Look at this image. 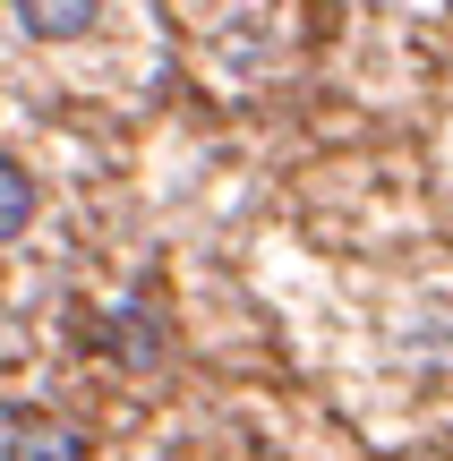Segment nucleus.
Masks as SVG:
<instances>
[{
	"label": "nucleus",
	"instance_id": "f03ea898",
	"mask_svg": "<svg viewBox=\"0 0 453 461\" xmlns=\"http://www.w3.org/2000/svg\"><path fill=\"white\" fill-rule=\"evenodd\" d=\"M17 9V26L26 34H43V43H68V34H86L103 17V0H9Z\"/></svg>",
	"mask_w": 453,
	"mask_h": 461
},
{
	"label": "nucleus",
	"instance_id": "f257e3e1",
	"mask_svg": "<svg viewBox=\"0 0 453 461\" xmlns=\"http://www.w3.org/2000/svg\"><path fill=\"white\" fill-rule=\"evenodd\" d=\"M9 461H86V436L60 419H9Z\"/></svg>",
	"mask_w": 453,
	"mask_h": 461
},
{
	"label": "nucleus",
	"instance_id": "7ed1b4c3",
	"mask_svg": "<svg viewBox=\"0 0 453 461\" xmlns=\"http://www.w3.org/2000/svg\"><path fill=\"white\" fill-rule=\"evenodd\" d=\"M26 222H34V180L9 163V154H0V240H17Z\"/></svg>",
	"mask_w": 453,
	"mask_h": 461
}]
</instances>
